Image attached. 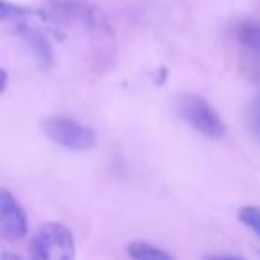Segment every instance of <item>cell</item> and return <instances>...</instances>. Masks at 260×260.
Listing matches in <instances>:
<instances>
[{
	"label": "cell",
	"mask_w": 260,
	"mask_h": 260,
	"mask_svg": "<svg viewBox=\"0 0 260 260\" xmlns=\"http://www.w3.org/2000/svg\"><path fill=\"white\" fill-rule=\"evenodd\" d=\"M75 237L61 223L38 228L30 242V260H75Z\"/></svg>",
	"instance_id": "cell-1"
},
{
	"label": "cell",
	"mask_w": 260,
	"mask_h": 260,
	"mask_svg": "<svg viewBox=\"0 0 260 260\" xmlns=\"http://www.w3.org/2000/svg\"><path fill=\"white\" fill-rule=\"evenodd\" d=\"M41 130L52 143L75 152H86L96 143V136L89 126L68 116L47 118L41 123Z\"/></svg>",
	"instance_id": "cell-2"
},
{
	"label": "cell",
	"mask_w": 260,
	"mask_h": 260,
	"mask_svg": "<svg viewBox=\"0 0 260 260\" xmlns=\"http://www.w3.org/2000/svg\"><path fill=\"white\" fill-rule=\"evenodd\" d=\"M178 116L205 138L219 139L224 136V123L216 109L198 94H182L177 102Z\"/></svg>",
	"instance_id": "cell-3"
},
{
	"label": "cell",
	"mask_w": 260,
	"mask_h": 260,
	"mask_svg": "<svg viewBox=\"0 0 260 260\" xmlns=\"http://www.w3.org/2000/svg\"><path fill=\"white\" fill-rule=\"evenodd\" d=\"M228 38L242 64L253 73H260V20L239 18L230 25Z\"/></svg>",
	"instance_id": "cell-4"
},
{
	"label": "cell",
	"mask_w": 260,
	"mask_h": 260,
	"mask_svg": "<svg viewBox=\"0 0 260 260\" xmlns=\"http://www.w3.org/2000/svg\"><path fill=\"white\" fill-rule=\"evenodd\" d=\"M0 232L6 241H20L27 235V214L8 189L0 192Z\"/></svg>",
	"instance_id": "cell-5"
},
{
	"label": "cell",
	"mask_w": 260,
	"mask_h": 260,
	"mask_svg": "<svg viewBox=\"0 0 260 260\" xmlns=\"http://www.w3.org/2000/svg\"><path fill=\"white\" fill-rule=\"evenodd\" d=\"M130 260H177L170 251L164 248L152 244L146 241H134L126 246Z\"/></svg>",
	"instance_id": "cell-6"
},
{
	"label": "cell",
	"mask_w": 260,
	"mask_h": 260,
	"mask_svg": "<svg viewBox=\"0 0 260 260\" xmlns=\"http://www.w3.org/2000/svg\"><path fill=\"white\" fill-rule=\"evenodd\" d=\"M246 126L253 141L260 146V93L251 98V102L246 107Z\"/></svg>",
	"instance_id": "cell-7"
},
{
	"label": "cell",
	"mask_w": 260,
	"mask_h": 260,
	"mask_svg": "<svg viewBox=\"0 0 260 260\" xmlns=\"http://www.w3.org/2000/svg\"><path fill=\"white\" fill-rule=\"evenodd\" d=\"M239 221L249 228L256 237L260 239V207L258 205H246L239 210Z\"/></svg>",
	"instance_id": "cell-8"
},
{
	"label": "cell",
	"mask_w": 260,
	"mask_h": 260,
	"mask_svg": "<svg viewBox=\"0 0 260 260\" xmlns=\"http://www.w3.org/2000/svg\"><path fill=\"white\" fill-rule=\"evenodd\" d=\"M205 260H248V258L239 255H232V253H216V255H207Z\"/></svg>",
	"instance_id": "cell-9"
},
{
	"label": "cell",
	"mask_w": 260,
	"mask_h": 260,
	"mask_svg": "<svg viewBox=\"0 0 260 260\" xmlns=\"http://www.w3.org/2000/svg\"><path fill=\"white\" fill-rule=\"evenodd\" d=\"M0 260H22V256H20L18 253H13V251L4 249V251H2V255H0Z\"/></svg>",
	"instance_id": "cell-10"
}]
</instances>
